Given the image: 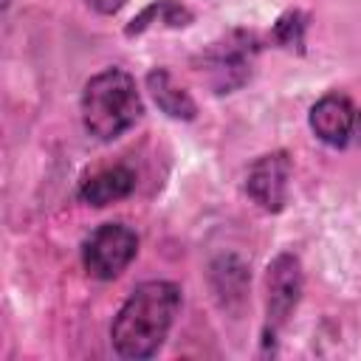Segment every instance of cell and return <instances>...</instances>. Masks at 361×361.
<instances>
[{"mask_svg": "<svg viewBox=\"0 0 361 361\" xmlns=\"http://www.w3.org/2000/svg\"><path fill=\"white\" fill-rule=\"evenodd\" d=\"M180 310V288L169 279H149L133 288L110 324V344L118 358H152L166 341Z\"/></svg>", "mask_w": 361, "mask_h": 361, "instance_id": "obj_1", "label": "cell"}, {"mask_svg": "<svg viewBox=\"0 0 361 361\" xmlns=\"http://www.w3.org/2000/svg\"><path fill=\"white\" fill-rule=\"evenodd\" d=\"M79 113L87 135L96 141H116L144 116V102L135 79L124 68H104L85 82Z\"/></svg>", "mask_w": 361, "mask_h": 361, "instance_id": "obj_2", "label": "cell"}, {"mask_svg": "<svg viewBox=\"0 0 361 361\" xmlns=\"http://www.w3.org/2000/svg\"><path fill=\"white\" fill-rule=\"evenodd\" d=\"M259 48L262 45H259L257 34H251L245 28H234L226 37L209 42L192 59V68L203 76V82L212 87V93L226 96V93H234L248 85Z\"/></svg>", "mask_w": 361, "mask_h": 361, "instance_id": "obj_3", "label": "cell"}, {"mask_svg": "<svg viewBox=\"0 0 361 361\" xmlns=\"http://www.w3.org/2000/svg\"><path fill=\"white\" fill-rule=\"evenodd\" d=\"M305 290L302 262L293 251H282L268 262L265 271V322H262V353L276 350V338L293 310L299 307Z\"/></svg>", "mask_w": 361, "mask_h": 361, "instance_id": "obj_4", "label": "cell"}, {"mask_svg": "<svg viewBox=\"0 0 361 361\" xmlns=\"http://www.w3.org/2000/svg\"><path fill=\"white\" fill-rule=\"evenodd\" d=\"M138 254V234L124 223H102L82 243V265L93 279H116Z\"/></svg>", "mask_w": 361, "mask_h": 361, "instance_id": "obj_5", "label": "cell"}, {"mask_svg": "<svg viewBox=\"0 0 361 361\" xmlns=\"http://www.w3.org/2000/svg\"><path fill=\"white\" fill-rule=\"evenodd\" d=\"M307 124L313 135L333 149H347L361 144V107L347 93L330 90L319 102H313L307 113Z\"/></svg>", "mask_w": 361, "mask_h": 361, "instance_id": "obj_6", "label": "cell"}, {"mask_svg": "<svg viewBox=\"0 0 361 361\" xmlns=\"http://www.w3.org/2000/svg\"><path fill=\"white\" fill-rule=\"evenodd\" d=\"M290 172H293L290 152H285V149L265 152V155L254 158V164L245 172V195L262 212L279 214L288 206Z\"/></svg>", "mask_w": 361, "mask_h": 361, "instance_id": "obj_7", "label": "cell"}, {"mask_svg": "<svg viewBox=\"0 0 361 361\" xmlns=\"http://www.w3.org/2000/svg\"><path fill=\"white\" fill-rule=\"evenodd\" d=\"M209 288L223 313L240 319L251 302V268L240 254H220L209 265Z\"/></svg>", "mask_w": 361, "mask_h": 361, "instance_id": "obj_8", "label": "cell"}, {"mask_svg": "<svg viewBox=\"0 0 361 361\" xmlns=\"http://www.w3.org/2000/svg\"><path fill=\"white\" fill-rule=\"evenodd\" d=\"M133 189H135V172L127 164H116V166H104V169L87 175L79 183L76 197L93 209H102V206L130 197Z\"/></svg>", "mask_w": 361, "mask_h": 361, "instance_id": "obj_9", "label": "cell"}, {"mask_svg": "<svg viewBox=\"0 0 361 361\" xmlns=\"http://www.w3.org/2000/svg\"><path fill=\"white\" fill-rule=\"evenodd\" d=\"M144 85H147L152 102L158 104V110H161L164 116H169V118H175V121H195V118H197V104H195V99L189 96V90H183V87L172 79V73H169L166 68H152V71L147 73Z\"/></svg>", "mask_w": 361, "mask_h": 361, "instance_id": "obj_10", "label": "cell"}, {"mask_svg": "<svg viewBox=\"0 0 361 361\" xmlns=\"http://www.w3.org/2000/svg\"><path fill=\"white\" fill-rule=\"evenodd\" d=\"M195 20L192 8L180 0H152L149 6H144L127 25H124V37H138L155 25L161 28H186Z\"/></svg>", "mask_w": 361, "mask_h": 361, "instance_id": "obj_11", "label": "cell"}, {"mask_svg": "<svg viewBox=\"0 0 361 361\" xmlns=\"http://www.w3.org/2000/svg\"><path fill=\"white\" fill-rule=\"evenodd\" d=\"M305 31H307V14L299 11V8H290V11H285V14L274 23L271 39H274L279 48H288V51L302 54V51H305Z\"/></svg>", "mask_w": 361, "mask_h": 361, "instance_id": "obj_12", "label": "cell"}, {"mask_svg": "<svg viewBox=\"0 0 361 361\" xmlns=\"http://www.w3.org/2000/svg\"><path fill=\"white\" fill-rule=\"evenodd\" d=\"M85 3H87V8H93L96 14H104V17H113L127 6V0H85Z\"/></svg>", "mask_w": 361, "mask_h": 361, "instance_id": "obj_13", "label": "cell"}, {"mask_svg": "<svg viewBox=\"0 0 361 361\" xmlns=\"http://www.w3.org/2000/svg\"><path fill=\"white\" fill-rule=\"evenodd\" d=\"M8 3H11V0H3V8H8Z\"/></svg>", "mask_w": 361, "mask_h": 361, "instance_id": "obj_14", "label": "cell"}]
</instances>
